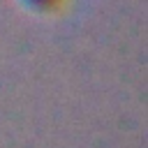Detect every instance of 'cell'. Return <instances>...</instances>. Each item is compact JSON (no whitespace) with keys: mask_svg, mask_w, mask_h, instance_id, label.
Masks as SVG:
<instances>
[{"mask_svg":"<svg viewBox=\"0 0 148 148\" xmlns=\"http://www.w3.org/2000/svg\"><path fill=\"white\" fill-rule=\"evenodd\" d=\"M58 2H60V0H21V5H23L25 9L35 12V14L51 12V9H56V5H58Z\"/></svg>","mask_w":148,"mask_h":148,"instance_id":"obj_1","label":"cell"}]
</instances>
